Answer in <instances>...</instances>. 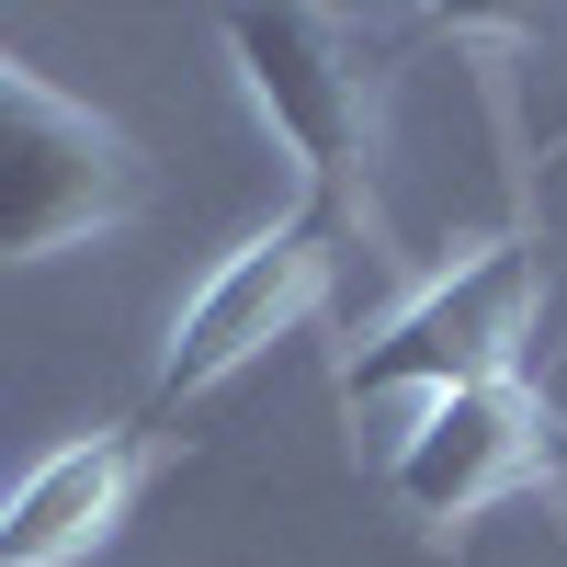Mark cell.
<instances>
[{
	"label": "cell",
	"instance_id": "obj_1",
	"mask_svg": "<svg viewBox=\"0 0 567 567\" xmlns=\"http://www.w3.org/2000/svg\"><path fill=\"white\" fill-rule=\"evenodd\" d=\"M352 239H363V227H352V216H329V205H307V194H296V216H284V227L239 239V250H227V261L194 284V307L171 318V352H159L148 409H194V398H216L239 363H261V352L284 341V329H307L318 296L341 284Z\"/></svg>",
	"mask_w": 567,
	"mask_h": 567
},
{
	"label": "cell",
	"instance_id": "obj_2",
	"mask_svg": "<svg viewBox=\"0 0 567 567\" xmlns=\"http://www.w3.org/2000/svg\"><path fill=\"white\" fill-rule=\"evenodd\" d=\"M227 45L261 91V114L284 125V148L307 159V205L363 227V182H374V58L341 12H227Z\"/></svg>",
	"mask_w": 567,
	"mask_h": 567
},
{
	"label": "cell",
	"instance_id": "obj_3",
	"mask_svg": "<svg viewBox=\"0 0 567 567\" xmlns=\"http://www.w3.org/2000/svg\"><path fill=\"white\" fill-rule=\"evenodd\" d=\"M534 307H545V272L523 239H488L465 250L432 296H409L374 341L341 363V398H465V386H499V374H523V341H534Z\"/></svg>",
	"mask_w": 567,
	"mask_h": 567
},
{
	"label": "cell",
	"instance_id": "obj_4",
	"mask_svg": "<svg viewBox=\"0 0 567 567\" xmlns=\"http://www.w3.org/2000/svg\"><path fill=\"white\" fill-rule=\"evenodd\" d=\"M136 205H148V159H136L125 125H103L45 80H23L0 103V261H45Z\"/></svg>",
	"mask_w": 567,
	"mask_h": 567
},
{
	"label": "cell",
	"instance_id": "obj_5",
	"mask_svg": "<svg viewBox=\"0 0 567 567\" xmlns=\"http://www.w3.org/2000/svg\"><path fill=\"white\" fill-rule=\"evenodd\" d=\"M545 465H556V409L523 374H499V386H465V398L420 409V432L398 443V511L409 523H465V511L534 488Z\"/></svg>",
	"mask_w": 567,
	"mask_h": 567
},
{
	"label": "cell",
	"instance_id": "obj_6",
	"mask_svg": "<svg viewBox=\"0 0 567 567\" xmlns=\"http://www.w3.org/2000/svg\"><path fill=\"white\" fill-rule=\"evenodd\" d=\"M136 477H148V432L58 443L12 499H0V567H69V556H91V545L125 523Z\"/></svg>",
	"mask_w": 567,
	"mask_h": 567
},
{
	"label": "cell",
	"instance_id": "obj_7",
	"mask_svg": "<svg viewBox=\"0 0 567 567\" xmlns=\"http://www.w3.org/2000/svg\"><path fill=\"white\" fill-rule=\"evenodd\" d=\"M23 80H34V69H12V58H0V103H12V91H23Z\"/></svg>",
	"mask_w": 567,
	"mask_h": 567
}]
</instances>
